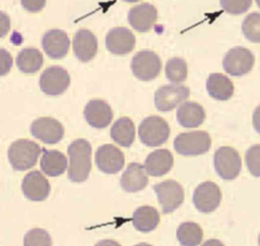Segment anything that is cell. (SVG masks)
Here are the masks:
<instances>
[{
  "mask_svg": "<svg viewBox=\"0 0 260 246\" xmlns=\"http://www.w3.org/2000/svg\"><path fill=\"white\" fill-rule=\"evenodd\" d=\"M69 168L68 178L72 182H83L87 179L91 169V146L85 139H76L68 146Z\"/></svg>",
  "mask_w": 260,
  "mask_h": 246,
  "instance_id": "1",
  "label": "cell"
},
{
  "mask_svg": "<svg viewBox=\"0 0 260 246\" xmlns=\"http://www.w3.org/2000/svg\"><path fill=\"white\" fill-rule=\"evenodd\" d=\"M41 150L40 145L35 141L19 139L9 146L8 160L14 170L25 171L36 165Z\"/></svg>",
  "mask_w": 260,
  "mask_h": 246,
  "instance_id": "2",
  "label": "cell"
},
{
  "mask_svg": "<svg viewBox=\"0 0 260 246\" xmlns=\"http://www.w3.org/2000/svg\"><path fill=\"white\" fill-rule=\"evenodd\" d=\"M138 135L140 141L146 146H158L168 140L170 126L161 117L149 116L139 124Z\"/></svg>",
  "mask_w": 260,
  "mask_h": 246,
  "instance_id": "3",
  "label": "cell"
},
{
  "mask_svg": "<svg viewBox=\"0 0 260 246\" xmlns=\"http://www.w3.org/2000/svg\"><path fill=\"white\" fill-rule=\"evenodd\" d=\"M211 145V138L205 131H191L180 133L174 140L176 151L182 156H199L207 152Z\"/></svg>",
  "mask_w": 260,
  "mask_h": 246,
  "instance_id": "4",
  "label": "cell"
},
{
  "mask_svg": "<svg viewBox=\"0 0 260 246\" xmlns=\"http://www.w3.org/2000/svg\"><path fill=\"white\" fill-rule=\"evenodd\" d=\"M161 61L152 51L143 50L134 55L131 60V70L138 79L149 81L154 79L160 72Z\"/></svg>",
  "mask_w": 260,
  "mask_h": 246,
  "instance_id": "5",
  "label": "cell"
},
{
  "mask_svg": "<svg viewBox=\"0 0 260 246\" xmlns=\"http://www.w3.org/2000/svg\"><path fill=\"white\" fill-rule=\"evenodd\" d=\"M216 173L224 180H233L241 171L242 162L239 152L231 146L219 147L213 156Z\"/></svg>",
  "mask_w": 260,
  "mask_h": 246,
  "instance_id": "6",
  "label": "cell"
},
{
  "mask_svg": "<svg viewBox=\"0 0 260 246\" xmlns=\"http://www.w3.org/2000/svg\"><path fill=\"white\" fill-rule=\"evenodd\" d=\"M254 61V55L250 50L244 47H235L223 57L222 67L232 76H242L251 71Z\"/></svg>",
  "mask_w": 260,
  "mask_h": 246,
  "instance_id": "7",
  "label": "cell"
},
{
  "mask_svg": "<svg viewBox=\"0 0 260 246\" xmlns=\"http://www.w3.org/2000/svg\"><path fill=\"white\" fill-rule=\"evenodd\" d=\"M190 89L178 83L160 86L154 94L155 108L160 112H168L188 99Z\"/></svg>",
  "mask_w": 260,
  "mask_h": 246,
  "instance_id": "8",
  "label": "cell"
},
{
  "mask_svg": "<svg viewBox=\"0 0 260 246\" xmlns=\"http://www.w3.org/2000/svg\"><path fill=\"white\" fill-rule=\"evenodd\" d=\"M153 191L157 196L164 213H171L183 203V187L175 180H166L153 185Z\"/></svg>",
  "mask_w": 260,
  "mask_h": 246,
  "instance_id": "9",
  "label": "cell"
},
{
  "mask_svg": "<svg viewBox=\"0 0 260 246\" xmlns=\"http://www.w3.org/2000/svg\"><path fill=\"white\" fill-rule=\"evenodd\" d=\"M70 84L68 72L59 66L48 67L40 77L41 89L49 96L62 95Z\"/></svg>",
  "mask_w": 260,
  "mask_h": 246,
  "instance_id": "10",
  "label": "cell"
},
{
  "mask_svg": "<svg viewBox=\"0 0 260 246\" xmlns=\"http://www.w3.org/2000/svg\"><path fill=\"white\" fill-rule=\"evenodd\" d=\"M30 133L44 143L55 144L63 138L64 128L62 124L54 118L41 117L31 123Z\"/></svg>",
  "mask_w": 260,
  "mask_h": 246,
  "instance_id": "11",
  "label": "cell"
},
{
  "mask_svg": "<svg viewBox=\"0 0 260 246\" xmlns=\"http://www.w3.org/2000/svg\"><path fill=\"white\" fill-rule=\"evenodd\" d=\"M220 200V189L211 181H206L199 184L193 193V203L195 207L204 213L211 212L217 208Z\"/></svg>",
  "mask_w": 260,
  "mask_h": 246,
  "instance_id": "12",
  "label": "cell"
},
{
  "mask_svg": "<svg viewBox=\"0 0 260 246\" xmlns=\"http://www.w3.org/2000/svg\"><path fill=\"white\" fill-rule=\"evenodd\" d=\"M123 152L113 144H104L95 152V164L106 174H116L124 167Z\"/></svg>",
  "mask_w": 260,
  "mask_h": 246,
  "instance_id": "13",
  "label": "cell"
},
{
  "mask_svg": "<svg viewBox=\"0 0 260 246\" xmlns=\"http://www.w3.org/2000/svg\"><path fill=\"white\" fill-rule=\"evenodd\" d=\"M21 189L27 199L42 201L49 196L51 187L49 181L40 171H31L24 176Z\"/></svg>",
  "mask_w": 260,
  "mask_h": 246,
  "instance_id": "14",
  "label": "cell"
},
{
  "mask_svg": "<svg viewBox=\"0 0 260 246\" xmlns=\"http://www.w3.org/2000/svg\"><path fill=\"white\" fill-rule=\"evenodd\" d=\"M133 33L126 27H114L106 36V47L115 55H125L130 53L135 46Z\"/></svg>",
  "mask_w": 260,
  "mask_h": 246,
  "instance_id": "15",
  "label": "cell"
},
{
  "mask_svg": "<svg viewBox=\"0 0 260 246\" xmlns=\"http://www.w3.org/2000/svg\"><path fill=\"white\" fill-rule=\"evenodd\" d=\"M69 45V38L62 29H50L45 33L42 38V47L45 53L52 59H61L65 57L68 53Z\"/></svg>",
  "mask_w": 260,
  "mask_h": 246,
  "instance_id": "16",
  "label": "cell"
},
{
  "mask_svg": "<svg viewBox=\"0 0 260 246\" xmlns=\"http://www.w3.org/2000/svg\"><path fill=\"white\" fill-rule=\"evenodd\" d=\"M157 18L156 8L149 3H141L132 7L128 12L130 25L139 33L148 32Z\"/></svg>",
  "mask_w": 260,
  "mask_h": 246,
  "instance_id": "17",
  "label": "cell"
},
{
  "mask_svg": "<svg viewBox=\"0 0 260 246\" xmlns=\"http://www.w3.org/2000/svg\"><path fill=\"white\" fill-rule=\"evenodd\" d=\"M86 122L94 128L107 127L113 119V111L108 103L103 100H91L84 108Z\"/></svg>",
  "mask_w": 260,
  "mask_h": 246,
  "instance_id": "18",
  "label": "cell"
},
{
  "mask_svg": "<svg viewBox=\"0 0 260 246\" xmlns=\"http://www.w3.org/2000/svg\"><path fill=\"white\" fill-rule=\"evenodd\" d=\"M73 52L81 62L90 61L98 52L96 37L88 29H79L73 38Z\"/></svg>",
  "mask_w": 260,
  "mask_h": 246,
  "instance_id": "19",
  "label": "cell"
},
{
  "mask_svg": "<svg viewBox=\"0 0 260 246\" xmlns=\"http://www.w3.org/2000/svg\"><path fill=\"white\" fill-rule=\"evenodd\" d=\"M148 178L144 167L138 163H131L121 176L120 185L126 192H137L146 187Z\"/></svg>",
  "mask_w": 260,
  "mask_h": 246,
  "instance_id": "20",
  "label": "cell"
},
{
  "mask_svg": "<svg viewBox=\"0 0 260 246\" xmlns=\"http://www.w3.org/2000/svg\"><path fill=\"white\" fill-rule=\"evenodd\" d=\"M173 163V155L169 149H156L147 156L144 163V170L150 176L159 177L172 169Z\"/></svg>",
  "mask_w": 260,
  "mask_h": 246,
  "instance_id": "21",
  "label": "cell"
},
{
  "mask_svg": "<svg viewBox=\"0 0 260 246\" xmlns=\"http://www.w3.org/2000/svg\"><path fill=\"white\" fill-rule=\"evenodd\" d=\"M205 119V111L195 102H185L177 110V121L185 128L200 126Z\"/></svg>",
  "mask_w": 260,
  "mask_h": 246,
  "instance_id": "22",
  "label": "cell"
},
{
  "mask_svg": "<svg viewBox=\"0 0 260 246\" xmlns=\"http://www.w3.org/2000/svg\"><path fill=\"white\" fill-rule=\"evenodd\" d=\"M208 95L218 101H226L234 95V84L231 79L221 73H211L206 81Z\"/></svg>",
  "mask_w": 260,
  "mask_h": 246,
  "instance_id": "23",
  "label": "cell"
},
{
  "mask_svg": "<svg viewBox=\"0 0 260 246\" xmlns=\"http://www.w3.org/2000/svg\"><path fill=\"white\" fill-rule=\"evenodd\" d=\"M44 153L41 158V170L50 177L62 175L67 168V159L64 153L56 149H43Z\"/></svg>",
  "mask_w": 260,
  "mask_h": 246,
  "instance_id": "24",
  "label": "cell"
},
{
  "mask_svg": "<svg viewBox=\"0 0 260 246\" xmlns=\"http://www.w3.org/2000/svg\"><path fill=\"white\" fill-rule=\"evenodd\" d=\"M112 139L121 146L129 147L135 138V126L128 117H121L116 120L111 128Z\"/></svg>",
  "mask_w": 260,
  "mask_h": 246,
  "instance_id": "25",
  "label": "cell"
},
{
  "mask_svg": "<svg viewBox=\"0 0 260 246\" xmlns=\"http://www.w3.org/2000/svg\"><path fill=\"white\" fill-rule=\"evenodd\" d=\"M132 223L136 230L144 233L150 232L154 230L159 223L158 211L152 206H139L133 212Z\"/></svg>",
  "mask_w": 260,
  "mask_h": 246,
  "instance_id": "26",
  "label": "cell"
},
{
  "mask_svg": "<svg viewBox=\"0 0 260 246\" xmlns=\"http://www.w3.org/2000/svg\"><path fill=\"white\" fill-rule=\"evenodd\" d=\"M44 59L42 53L36 48L22 49L16 57V65L18 69L26 74L36 73L43 65Z\"/></svg>",
  "mask_w": 260,
  "mask_h": 246,
  "instance_id": "27",
  "label": "cell"
},
{
  "mask_svg": "<svg viewBox=\"0 0 260 246\" xmlns=\"http://www.w3.org/2000/svg\"><path fill=\"white\" fill-rule=\"evenodd\" d=\"M177 238L182 246H197L202 241L203 232L198 224L186 222L179 226Z\"/></svg>",
  "mask_w": 260,
  "mask_h": 246,
  "instance_id": "28",
  "label": "cell"
},
{
  "mask_svg": "<svg viewBox=\"0 0 260 246\" xmlns=\"http://www.w3.org/2000/svg\"><path fill=\"white\" fill-rule=\"evenodd\" d=\"M166 77L173 83H181L187 78V63L182 58H172L166 64Z\"/></svg>",
  "mask_w": 260,
  "mask_h": 246,
  "instance_id": "29",
  "label": "cell"
},
{
  "mask_svg": "<svg viewBox=\"0 0 260 246\" xmlns=\"http://www.w3.org/2000/svg\"><path fill=\"white\" fill-rule=\"evenodd\" d=\"M245 38L253 43H260V13L252 12L247 15L242 23Z\"/></svg>",
  "mask_w": 260,
  "mask_h": 246,
  "instance_id": "30",
  "label": "cell"
},
{
  "mask_svg": "<svg viewBox=\"0 0 260 246\" xmlns=\"http://www.w3.org/2000/svg\"><path fill=\"white\" fill-rule=\"evenodd\" d=\"M23 246H52V239L46 230L36 228L24 235Z\"/></svg>",
  "mask_w": 260,
  "mask_h": 246,
  "instance_id": "31",
  "label": "cell"
},
{
  "mask_svg": "<svg viewBox=\"0 0 260 246\" xmlns=\"http://www.w3.org/2000/svg\"><path fill=\"white\" fill-rule=\"evenodd\" d=\"M245 160L249 172L255 177H260V144L251 146L246 151Z\"/></svg>",
  "mask_w": 260,
  "mask_h": 246,
  "instance_id": "32",
  "label": "cell"
},
{
  "mask_svg": "<svg viewBox=\"0 0 260 246\" xmlns=\"http://www.w3.org/2000/svg\"><path fill=\"white\" fill-rule=\"evenodd\" d=\"M252 4V0H220L222 9L233 15H239L246 12Z\"/></svg>",
  "mask_w": 260,
  "mask_h": 246,
  "instance_id": "33",
  "label": "cell"
},
{
  "mask_svg": "<svg viewBox=\"0 0 260 246\" xmlns=\"http://www.w3.org/2000/svg\"><path fill=\"white\" fill-rule=\"evenodd\" d=\"M12 67V57L5 49H0V76L7 74Z\"/></svg>",
  "mask_w": 260,
  "mask_h": 246,
  "instance_id": "34",
  "label": "cell"
},
{
  "mask_svg": "<svg viewBox=\"0 0 260 246\" xmlns=\"http://www.w3.org/2000/svg\"><path fill=\"white\" fill-rule=\"evenodd\" d=\"M21 5L29 12H39L45 7L46 0H21Z\"/></svg>",
  "mask_w": 260,
  "mask_h": 246,
  "instance_id": "35",
  "label": "cell"
},
{
  "mask_svg": "<svg viewBox=\"0 0 260 246\" xmlns=\"http://www.w3.org/2000/svg\"><path fill=\"white\" fill-rule=\"evenodd\" d=\"M10 29V18L5 13L0 11V38L5 37Z\"/></svg>",
  "mask_w": 260,
  "mask_h": 246,
  "instance_id": "36",
  "label": "cell"
},
{
  "mask_svg": "<svg viewBox=\"0 0 260 246\" xmlns=\"http://www.w3.org/2000/svg\"><path fill=\"white\" fill-rule=\"evenodd\" d=\"M253 126L255 130L260 134V105L255 109L253 113Z\"/></svg>",
  "mask_w": 260,
  "mask_h": 246,
  "instance_id": "37",
  "label": "cell"
},
{
  "mask_svg": "<svg viewBox=\"0 0 260 246\" xmlns=\"http://www.w3.org/2000/svg\"><path fill=\"white\" fill-rule=\"evenodd\" d=\"M94 246H121L118 242L114 241V240H110V239H106V240H102L99 243H96Z\"/></svg>",
  "mask_w": 260,
  "mask_h": 246,
  "instance_id": "38",
  "label": "cell"
},
{
  "mask_svg": "<svg viewBox=\"0 0 260 246\" xmlns=\"http://www.w3.org/2000/svg\"><path fill=\"white\" fill-rule=\"evenodd\" d=\"M201 246H224V245L217 239H209L205 241Z\"/></svg>",
  "mask_w": 260,
  "mask_h": 246,
  "instance_id": "39",
  "label": "cell"
},
{
  "mask_svg": "<svg viewBox=\"0 0 260 246\" xmlns=\"http://www.w3.org/2000/svg\"><path fill=\"white\" fill-rule=\"evenodd\" d=\"M135 246H152V245L147 244V243H139V244H136Z\"/></svg>",
  "mask_w": 260,
  "mask_h": 246,
  "instance_id": "40",
  "label": "cell"
},
{
  "mask_svg": "<svg viewBox=\"0 0 260 246\" xmlns=\"http://www.w3.org/2000/svg\"><path fill=\"white\" fill-rule=\"evenodd\" d=\"M123 1L129 2V3H133V2H137V1H139V0H123Z\"/></svg>",
  "mask_w": 260,
  "mask_h": 246,
  "instance_id": "41",
  "label": "cell"
},
{
  "mask_svg": "<svg viewBox=\"0 0 260 246\" xmlns=\"http://www.w3.org/2000/svg\"><path fill=\"white\" fill-rule=\"evenodd\" d=\"M256 3H257V5H258V7L260 8V0H256Z\"/></svg>",
  "mask_w": 260,
  "mask_h": 246,
  "instance_id": "42",
  "label": "cell"
},
{
  "mask_svg": "<svg viewBox=\"0 0 260 246\" xmlns=\"http://www.w3.org/2000/svg\"><path fill=\"white\" fill-rule=\"evenodd\" d=\"M258 244H259V246H260V235H259V238H258Z\"/></svg>",
  "mask_w": 260,
  "mask_h": 246,
  "instance_id": "43",
  "label": "cell"
}]
</instances>
